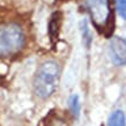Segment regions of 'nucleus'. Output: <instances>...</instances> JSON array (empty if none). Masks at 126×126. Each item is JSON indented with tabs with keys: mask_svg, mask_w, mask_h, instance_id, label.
<instances>
[{
	"mask_svg": "<svg viewBox=\"0 0 126 126\" xmlns=\"http://www.w3.org/2000/svg\"><path fill=\"white\" fill-rule=\"evenodd\" d=\"M60 78V66L53 60L44 61L34 78V92L39 98L46 99L57 89Z\"/></svg>",
	"mask_w": 126,
	"mask_h": 126,
	"instance_id": "1",
	"label": "nucleus"
},
{
	"mask_svg": "<svg viewBox=\"0 0 126 126\" xmlns=\"http://www.w3.org/2000/svg\"><path fill=\"white\" fill-rule=\"evenodd\" d=\"M26 43L24 31L17 23L6 22L0 24V58L15 56Z\"/></svg>",
	"mask_w": 126,
	"mask_h": 126,
	"instance_id": "2",
	"label": "nucleus"
},
{
	"mask_svg": "<svg viewBox=\"0 0 126 126\" xmlns=\"http://www.w3.org/2000/svg\"><path fill=\"white\" fill-rule=\"evenodd\" d=\"M80 4L98 30H108L112 17L109 0H80Z\"/></svg>",
	"mask_w": 126,
	"mask_h": 126,
	"instance_id": "3",
	"label": "nucleus"
},
{
	"mask_svg": "<svg viewBox=\"0 0 126 126\" xmlns=\"http://www.w3.org/2000/svg\"><path fill=\"white\" fill-rule=\"evenodd\" d=\"M109 53H110L111 60L115 65H126V38L112 37L109 44Z\"/></svg>",
	"mask_w": 126,
	"mask_h": 126,
	"instance_id": "4",
	"label": "nucleus"
},
{
	"mask_svg": "<svg viewBox=\"0 0 126 126\" xmlns=\"http://www.w3.org/2000/svg\"><path fill=\"white\" fill-rule=\"evenodd\" d=\"M108 126H126V117L122 110H116L108 119Z\"/></svg>",
	"mask_w": 126,
	"mask_h": 126,
	"instance_id": "5",
	"label": "nucleus"
},
{
	"mask_svg": "<svg viewBox=\"0 0 126 126\" xmlns=\"http://www.w3.org/2000/svg\"><path fill=\"white\" fill-rule=\"evenodd\" d=\"M59 28H60V16L59 13H54L49 23V34L51 39H56L58 37Z\"/></svg>",
	"mask_w": 126,
	"mask_h": 126,
	"instance_id": "6",
	"label": "nucleus"
},
{
	"mask_svg": "<svg viewBox=\"0 0 126 126\" xmlns=\"http://www.w3.org/2000/svg\"><path fill=\"white\" fill-rule=\"evenodd\" d=\"M68 107L72 111V113L74 117H79L81 111V103H80V98L77 94H73L71 97L68 98Z\"/></svg>",
	"mask_w": 126,
	"mask_h": 126,
	"instance_id": "7",
	"label": "nucleus"
},
{
	"mask_svg": "<svg viewBox=\"0 0 126 126\" xmlns=\"http://www.w3.org/2000/svg\"><path fill=\"white\" fill-rule=\"evenodd\" d=\"M115 4L120 17L126 20V0H115Z\"/></svg>",
	"mask_w": 126,
	"mask_h": 126,
	"instance_id": "8",
	"label": "nucleus"
},
{
	"mask_svg": "<svg viewBox=\"0 0 126 126\" xmlns=\"http://www.w3.org/2000/svg\"><path fill=\"white\" fill-rule=\"evenodd\" d=\"M83 26H84V27L82 28L83 41H84V43L87 44V46H89L90 42H92V36H90V32H89V29H88V24H87V22H86V21L83 22Z\"/></svg>",
	"mask_w": 126,
	"mask_h": 126,
	"instance_id": "9",
	"label": "nucleus"
}]
</instances>
